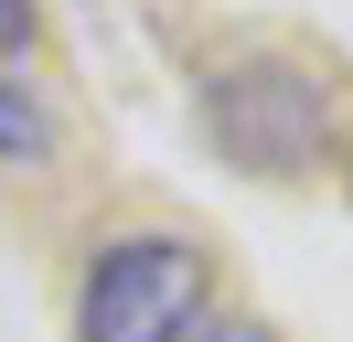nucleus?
Listing matches in <instances>:
<instances>
[{"instance_id":"obj_2","label":"nucleus","mask_w":353,"mask_h":342,"mask_svg":"<svg viewBox=\"0 0 353 342\" xmlns=\"http://www.w3.org/2000/svg\"><path fill=\"white\" fill-rule=\"evenodd\" d=\"M203 128H214V150L236 171H310L321 139H332V97L300 64L246 54V64H225V75L203 86Z\"/></svg>"},{"instance_id":"obj_3","label":"nucleus","mask_w":353,"mask_h":342,"mask_svg":"<svg viewBox=\"0 0 353 342\" xmlns=\"http://www.w3.org/2000/svg\"><path fill=\"white\" fill-rule=\"evenodd\" d=\"M0 161H54V107L43 97H32V75H22V64H11V54H0Z\"/></svg>"},{"instance_id":"obj_4","label":"nucleus","mask_w":353,"mask_h":342,"mask_svg":"<svg viewBox=\"0 0 353 342\" xmlns=\"http://www.w3.org/2000/svg\"><path fill=\"white\" fill-rule=\"evenodd\" d=\"M32 32H43V11L32 0H0V54H32Z\"/></svg>"},{"instance_id":"obj_1","label":"nucleus","mask_w":353,"mask_h":342,"mask_svg":"<svg viewBox=\"0 0 353 342\" xmlns=\"http://www.w3.org/2000/svg\"><path fill=\"white\" fill-rule=\"evenodd\" d=\"M203 246L182 235H118L97 246L86 289H75V342H193L203 332Z\"/></svg>"}]
</instances>
